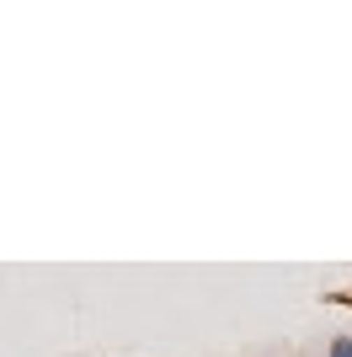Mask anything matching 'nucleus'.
I'll return each instance as SVG.
<instances>
[{
    "instance_id": "f257e3e1",
    "label": "nucleus",
    "mask_w": 352,
    "mask_h": 357,
    "mask_svg": "<svg viewBox=\"0 0 352 357\" xmlns=\"http://www.w3.org/2000/svg\"><path fill=\"white\" fill-rule=\"evenodd\" d=\"M325 357H352V336L347 331H337V336L325 342Z\"/></svg>"
}]
</instances>
